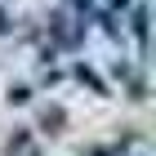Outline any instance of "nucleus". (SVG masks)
<instances>
[{"label": "nucleus", "mask_w": 156, "mask_h": 156, "mask_svg": "<svg viewBox=\"0 0 156 156\" xmlns=\"http://www.w3.org/2000/svg\"><path fill=\"white\" fill-rule=\"evenodd\" d=\"M5 156H40V143L31 138L27 125H13V134L5 138Z\"/></svg>", "instance_id": "obj_1"}, {"label": "nucleus", "mask_w": 156, "mask_h": 156, "mask_svg": "<svg viewBox=\"0 0 156 156\" xmlns=\"http://www.w3.org/2000/svg\"><path fill=\"white\" fill-rule=\"evenodd\" d=\"M49 23H54V31H58V40H62V45H67V49H72L76 45V40H80L85 36V27H72V18H67V13H54V18H49Z\"/></svg>", "instance_id": "obj_2"}, {"label": "nucleus", "mask_w": 156, "mask_h": 156, "mask_svg": "<svg viewBox=\"0 0 156 156\" xmlns=\"http://www.w3.org/2000/svg\"><path fill=\"white\" fill-rule=\"evenodd\" d=\"M40 125H45V134H62V125H67V107H62V103L40 107Z\"/></svg>", "instance_id": "obj_3"}, {"label": "nucleus", "mask_w": 156, "mask_h": 156, "mask_svg": "<svg viewBox=\"0 0 156 156\" xmlns=\"http://www.w3.org/2000/svg\"><path fill=\"white\" fill-rule=\"evenodd\" d=\"M129 31L138 40V49H147V5H129Z\"/></svg>", "instance_id": "obj_4"}, {"label": "nucleus", "mask_w": 156, "mask_h": 156, "mask_svg": "<svg viewBox=\"0 0 156 156\" xmlns=\"http://www.w3.org/2000/svg\"><path fill=\"white\" fill-rule=\"evenodd\" d=\"M9 103H31V85H9Z\"/></svg>", "instance_id": "obj_5"}, {"label": "nucleus", "mask_w": 156, "mask_h": 156, "mask_svg": "<svg viewBox=\"0 0 156 156\" xmlns=\"http://www.w3.org/2000/svg\"><path fill=\"white\" fill-rule=\"evenodd\" d=\"M80 156H125V147H89V152H80Z\"/></svg>", "instance_id": "obj_6"}, {"label": "nucleus", "mask_w": 156, "mask_h": 156, "mask_svg": "<svg viewBox=\"0 0 156 156\" xmlns=\"http://www.w3.org/2000/svg\"><path fill=\"white\" fill-rule=\"evenodd\" d=\"M0 31H9V13H5V9H0Z\"/></svg>", "instance_id": "obj_7"}, {"label": "nucleus", "mask_w": 156, "mask_h": 156, "mask_svg": "<svg viewBox=\"0 0 156 156\" xmlns=\"http://www.w3.org/2000/svg\"><path fill=\"white\" fill-rule=\"evenodd\" d=\"M112 5H116V9H129V5H134V0H112Z\"/></svg>", "instance_id": "obj_8"}, {"label": "nucleus", "mask_w": 156, "mask_h": 156, "mask_svg": "<svg viewBox=\"0 0 156 156\" xmlns=\"http://www.w3.org/2000/svg\"><path fill=\"white\" fill-rule=\"evenodd\" d=\"M138 156H143V152H138Z\"/></svg>", "instance_id": "obj_9"}]
</instances>
